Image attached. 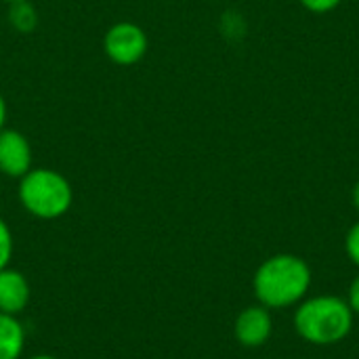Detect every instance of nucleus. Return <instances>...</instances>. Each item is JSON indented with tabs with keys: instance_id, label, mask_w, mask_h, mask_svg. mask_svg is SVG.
<instances>
[{
	"instance_id": "f03ea898",
	"label": "nucleus",
	"mask_w": 359,
	"mask_h": 359,
	"mask_svg": "<svg viewBox=\"0 0 359 359\" xmlns=\"http://www.w3.org/2000/svg\"><path fill=\"white\" fill-rule=\"evenodd\" d=\"M17 198L29 217L55 221L69 212L74 204V187L63 172L46 166H34L19 179Z\"/></svg>"
},
{
	"instance_id": "6e6552de",
	"label": "nucleus",
	"mask_w": 359,
	"mask_h": 359,
	"mask_svg": "<svg viewBox=\"0 0 359 359\" xmlns=\"http://www.w3.org/2000/svg\"><path fill=\"white\" fill-rule=\"evenodd\" d=\"M25 351V328L17 316L0 313V359H21Z\"/></svg>"
},
{
	"instance_id": "f3484780",
	"label": "nucleus",
	"mask_w": 359,
	"mask_h": 359,
	"mask_svg": "<svg viewBox=\"0 0 359 359\" xmlns=\"http://www.w3.org/2000/svg\"><path fill=\"white\" fill-rule=\"evenodd\" d=\"M2 2H6V4H13V2H21V0H2Z\"/></svg>"
},
{
	"instance_id": "2eb2a0df",
	"label": "nucleus",
	"mask_w": 359,
	"mask_h": 359,
	"mask_svg": "<svg viewBox=\"0 0 359 359\" xmlns=\"http://www.w3.org/2000/svg\"><path fill=\"white\" fill-rule=\"evenodd\" d=\"M353 204H355V208L359 210V181L358 185H355V189H353Z\"/></svg>"
},
{
	"instance_id": "20e7f679",
	"label": "nucleus",
	"mask_w": 359,
	"mask_h": 359,
	"mask_svg": "<svg viewBox=\"0 0 359 359\" xmlns=\"http://www.w3.org/2000/svg\"><path fill=\"white\" fill-rule=\"evenodd\" d=\"M149 48V38L135 21H118L103 36V50L116 65L128 67L139 63Z\"/></svg>"
},
{
	"instance_id": "dca6fc26",
	"label": "nucleus",
	"mask_w": 359,
	"mask_h": 359,
	"mask_svg": "<svg viewBox=\"0 0 359 359\" xmlns=\"http://www.w3.org/2000/svg\"><path fill=\"white\" fill-rule=\"evenodd\" d=\"M27 359H59V358H55V355H48V353H38V355H32V358H27Z\"/></svg>"
},
{
	"instance_id": "f257e3e1",
	"label": "nucleus",
	"mask_w": 359,
	"mask_h": 359,
	"mask_svg": "<svg viewBox=\"0 0 359 359\" xmlns=\"http://www.w3.org/2000/svg\"><path fill=\"white\" fill-rule=\"evenodd\" d=\"M252 286L263 307H290L307 294L311 286V269L299 257L278 255L257 269Z\"/></svg>"
},
{
	"instance_id": "9b49d317",
	"label": "nucleus",
	"mask_w": 359,
	"mask_h": 359,
	"mask_svg": "<svg viewBox=\"0 0 359 359\" xmlns=\"http://www.w3.org/2000/svg\"><path fill=\"white\" fill-rule=\"evenodd\" d=\"M345 248H347L349 259L359 267V223H355V225L349 229L347 240H345Z\"/></svg>"
},
{
	"instance_id": "423d86ee",
	"label": "nucleus",
	"mask_w": 359,
	"mask_h": 359,
	"mask_svg": "<svg viewBox=\"0 0 359 359\" xmlns=\"http://www.w3.org/2000/svg\"><path fill=\"white\" fill-rule=\"evenodd\" d=\"M32 301V286L27 282V278L17 271L4 267L0 271V313L6 316H21L27 305Z\"/></svg>"
},
{
	"instance_id": "9d476101",
	"label": "nucleus",
	"mask_w": 359,
	"mask_h": 359,
	"mask_svg": "<svg viewBox=\"0 0 359 359\" xmlns=\"http://www.w3.org/2000/svg\"><path fill=\"white\" fill-rule=\"evenodd\" d=\"M13 252H15L13 231H11V227H8V223L0 217V271H2L4 267L11 265Z\"/></svg>"
},
{
	"instance_id": "1a4fd4ad",
	"label": "nucleus",
	"mask_w": 359,
	"mask_h": 359,
	"mask_svg": "<svg viewBox=\"0 0 359 359\" xmlns=\"http://www.w3.org/2000/svg\"><path fill=\"white\" fill-rule=\"evenodd\" d=\"M8 23L19 34H32L38 27V11L32 0L8 4Z\"/></svg>"
},
{
	"instance_id": "f8f14e48",
	"label": "nucleus",
	"mask_w": 359,
	"mask_h": 359,
	"mask_svg": "<svg viewBox=\"0 0 359 359\" xmlns=\"http://www.w3.org/2000/svg\"><path fill=\"white\" fill-rule=\"evenodd\" d=\"M343 0H301V4L305 8H309L311 13H328L332 8H337Z\"/></svg>"
},
{
	"instance_id": "ddd939ff",
	"label": "nucleus",
	"mask_w": 359,
	"mask_h": 359,
	"mask_svg": "<svg viewBox=\"0 0 359 359\" xmlns=\"http://www.w3.org/2000/svg\"><path fill=\"white\" fill-rule=\"evenodd\" d=\"M347 305L351 307V311L359 313V278L353 280L351 288H349V299H347Z\"/></svg>"
},
{
	"instance_id": "0eeeda50",
	"label": "nucleus",
	"mask_w": 359,
	"mask_h": 359,
	"mask_svg": "<svg viewBox=\"0 0 359 359\" xmlns=\"http://www.w3.org/2000/svg\"><path fill=\"white\" fill-rule=\"evenodd\" d=\"M271 316L267 307H248L236 320V339L244 347H261L271 334Z\"/></svg>"
},
{
	"instance_id": "7ed1b4c3",
	"label": "nucleus",
	"mask_w": 359,
	"mask_h": 359,
	"mask_svg": "<svg viewBox=\"0 0 359 359\" xmlns=\"http://www.w3.org/2000/svg\"><path fill=\"white\" fill-rule=\"evenodd\" d=\"M353 326L351 307L339 297H316L305 301L294 313L297 332L313 345L343 341Z\"/></svg>"
},
{
	"instance_id": "4468645a",
	"label": "nucleus",
	"mask_w": 359,
	"mask_h": 359,
	"mask_svg": "<svg viewBox=\"0 0 359 359\" xmlns=\"http://www.w3.org/2000/svg\"><path fill=\"white\" fill-rule=\"evenodd\" d=\"M6 118H8V107H6V101L0 93V133L6 128Z\"/></svg>"
},
{
	"instance_id": "39448f33",
	"label": "nucleus",
	"mask_w": 359,
	"mask_h": 359,
	"mask_svg": "<svg viewBox=\"0 0 359 359\" xmlns=\"http://www.w3.org/2000/svg\"><path fill=\"white\" fill-rule=\"evenodd\" d=\"M34 168V149L29 139L17 128H4L0 133V175L8 179H21Z\"/></svg>"
},
{
	"instance_id": "a211bd4d",
	"label": "nucleus",
	"mask_w": 359,
	"mask_h": 359,
	"mask_svg": "<svg viewBox=\"0 0 359 359\" xmlns=\"http://www.w3.org/2000/svg\"><path fill=\"white\" fill-rule=\"evenodd\" d=\"M0 179H2V175H0Z\"/></svg>"
}]
</instances>
